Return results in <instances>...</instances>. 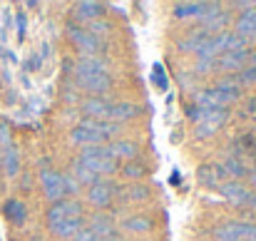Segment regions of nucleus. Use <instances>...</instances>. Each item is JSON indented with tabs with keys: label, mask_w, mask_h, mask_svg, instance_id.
I'll return each instance as SVG.
<instances>
[{
	"label": "nucleus",
	"mask_w": 256,
	"mask_h": 241,
	"mask_svg": "<svg viewBox=\"0 0 256 241\" xmlns=\"http://www.w3.org/2000/svg\"><path fill=\"white\" fill-rule=\"evenodd\" d=\"M48 226L60 239H75V234L82 229V206L75 199L55 202L48 212Z\"/></svg>",
	"instance_id": "f257e3e1"
},
{
	"label": "nucleus",
	"mask_w": 256,
	"mask_h": 241,
	"mask_svg": "<svg viewBox=\"0 0 256 241\" xmlns=\"http://www.w3.org/2000/svg\"><path fill=\"white\" fill-rule=\"evenodd\" d=\"M75 80L92 97H100V94L110 92V87H112V78L107 72V65L100 58H87V55H82L75 62Z\"/></svg>",
	"instance_id": "f03ea898"
},
{
	"label": "nucleus",
	"mask_w": 256,
	"mask_h": 241,
	"mask_svg": "<svg viewBox=\"0 0 256 241\" xmlns=\"http://www.w3.org/2000/svg\"><path fill=\"white\" fill-rule=\"evenodd\" d=\"M114 132H117V124H114V122H104V120H82V122L72 130V142L87 144V147H100V144L107 142Z\"/></svg>",
	"instance_id": "7ed1b4c3"
},
{
	"label": "nucleus",
	"mask_w": 256,
	"mask_h": 241,
	"mask_svg": "<svg viewBox=\"0 0 256 241\" xmlns=\"http://www.w3.org/2000/svg\"><path fill=\"white\" fill-rule=\"evenodd\" d=\"M78 162L87 166L92 174H114L117 172V160L110 154V147H87L85 152L78 157Z\"/></svg>",
	"instance_id": "20e7f679"
},
{
	"label": "nucleus",
	"mask_w": 256,
	"mask_h": 241,
	"mask_svg": "<svg viewBox=\"0 0 256 241\" xmlns=\"http://www.w3.org/2000/svg\"><path fill=\"white\" fill-rule=\"evenodd\" d=\"M216 241H256V224L252 222H226L214 229Z\"/></svg>",
	"instance_id": "39448f33"
},
{
	"label": "nucleus",
	"mask_w": 256,
	"mask_h": 241,
	"mask_svg": "<svg viewBox=\"0 0 256 241\" xmlns=\"http://www.w3.org/2000/svg\"><path fill=\"white\" fill-rule=\"evenodd\" d=\"M70 40L75 42V48H78L82 55H87V58H94V52H100V50L104 48L97 35H92L90 30L78 28V25H70Z\"/></svg>",
	"instance_id": "423d86ee"
},
{
	"label": "nucleus",
	"mask_w": 256,
	"mask_h": 241,
	"mask_svg": "<svg viewBox=\"0 0 256 241\" xmlns=\"http://www.w3.org/2000/svg\"><path fill=\"white\" fill-rule=\"evenodd\" d=\"M40 184L50 202H62V196H68L65 194V174H60L55 169H45L40 174Z\"/></svg>",
	"instance_id": "0eeeda50"
},
{
	"label": "nucleus",
	"mask_w": 256,
	"mask_h": 241,
	"mask_svg": "<svg viewBox=\"0 0 256 241\" xmlns=\"http://www.w3.org/2000/svg\"><path fill=\"white\" fill-rule=\"evenodd\" d=\"M199 20L204 22V30H206V32H212V30H214V32H222V28L229 22V12H224L216 2H214V5L206 2V8H204V12H202Z\"/></svg>",
	"instance_id": "6e6552de"
},
{
	"label": "nucleus",
	"mask_w": 256,
	"mask_h": 241,
	"mask_svg": "<svg viewBox=\"0 0 256 241\" xmlns=\"http://www.w3.org/2000/svg\"><path fill=\"white\" fill-rule=\"evenodd\" d=\"M236 35L246 42V40H256V8H249L239 15L236 20Z\"/></svg>",
	"instance_id": "1a4fd4ad"
},
{
	"label": "nucleus",
	"mask_w": 256,
	"mask_h": 241,
	"mask_svg": "<svg viewBox=\"0 0 256 241\" xmlns=\"http://www.w3.org/2000/svg\"><path fill=\"white\" fill-rule=\"evenodd\" d=\"M112 196H114V186H112L110 182H97V184H92L90 192H87V199H90V204H94V206H107V204L112 202Z\"/></svg>",
	"instance_id": "9d476101"
},
{
	"label": "nucleus",
	"mask_w": 256,
	"mask_h": 241,
	"mask_svg": "<svg viewBox=\"0 0 256 241\" xmlns=\"http://www.w3.org/2000/svg\"><path fill=\"white\" fill-rule=\"evenodd\" d=\"M246 60H249V50H234V52H224V55H219V68L222 70H226V72H242L244 70V65H246Z\"/></svg>",
	"instance_id": "9b49d317"
},
{
	"label": "nucleus",
	"mask_w": 256,
	"mask_h": 241,
	"mask_svg": "<svg viewBox=\"0 0 256 241\" xmlns=\"http://www.w3.org/2000/svg\"><path fill=\"white\" fill-rule=\"evenodd\" d=\"M110 110H112V104L104 102L102 97H87L82 102V112L87 120H104V117H110Z\"/></svg>",
	"instance_id": "f8f14e48"
},
{
	"label": "nucleus",
	"mask_w": 256,
	"mask_h": 241,
	"mask_svg": "<svg viewBox=\"0 0 256 241\" xmlns=\"http://www.w3.org/2000/svg\"><path fill=\"white\" fill-rule=\"evenodd\" d=\"M94 236L100 241H104V239H112L114 236V222L110 219V216H104V214H97L92 222H90V226H87Z\"/></svg>",
	"instance_id": "ddd939ff"
},
{
	"label": "nucleus",
	"mask_w": 256,
	"mask_h": 241,
	"mask_svg": "<svg viewBox=\"0 0 256 241\" xmlns=\"http://www.w3.org/2000/svg\"><path fill=\"white\" fill-rule=\"evenodd\" d=\"M222 194H224V199L244 206L246 204V196H249V189L244 184H239V182H226V184H222Z\"/></svg>",
	"instance_id": "4468645a"
},
{
	"label": "nucleus",
	"mask_w": 256,
	"mask_h": 241,
	"mask_svg": "<svg viewBox=\"0 0 256 241\" xmlns=\"http://www.w3.org/2000/svg\"><path fill=\"white\" fill-rule=\"evenodd\" d=\"M140 110L132 104V102H117V104H112V110H110V120L117 124V122H124V120H132L134 114H137Z\"/></svg>",
	"instance_id": "2eb2a0df"
},
{
	"label": "nucleus",
	"mask_w": 256,
	"mask_h": 241,
	"mask_svg": "<svg viewBox=\"0 0 256 241\" xmlns=\"http://www.w3.org/2000/svg\"><path fill=\"white\" fill-rule=\"evenodd\" d=\"M110 154L114 160H134L137 157V144L127 142V140H120V142H112L110 144Z\"/></svg>",
	"instance_id": "dca6fc26"
},
{
	"label": "nucleus",
	"mask_w": 256,
	"mask_h": 241,
	"mask_svg": "<svg viewBox=\"0 0 256 241\" xmlns=\"http://www.w3.org/2000/svg\"><path fill=\"white\" fill-rule=\"evenodd\" d=\"M75 18L78 20H100L102 18V5L100 2H78L75 5Z\"/></svg>",
	"instance_id": "f3484780"
},
{
	"label": "nucleus",
	"mask_w": 256,
	"mask_h": 241,
	"mask_svg": "<svg viewBox=\"0 0 256 241\" xmlns=\"http://www.w3.org/2000/svg\"><path fill=\"white\" fill-rule=\"evenodd\" d=\"M122 229H124V232H132V234H147V232L152 229V219L137 214V216L124 219V222H122Z\"/></svg>",
	"instance_id": "a211bd4d"
},
{
	"label": "nucleus",
	"mask_w": 256,
	"mask_h": 241,
	"mask_svg": "<svg viewBox=\"0 0 256 241\" xmlns=\"http://www.w3.org/2000/svg\"><path fill=\"white\" fill-rule=\"evenodd\" d=\"M206 2H176L174 5V15L176 18H202Z\"/></svg>",
	"instance_id": "6ab92c4d"
},
{
	"label": "nucleus",
	"mask_w": 256,
	"mask_h": 241,
	"mask_svg": "<svg viewBox=\"0 0 256 241\" xmlns=\"http://www.w3.org/2000/svg\"><path fill=\"white\" fill-rule=\"evenodd\" d=\"M206 38H209V32L202 28V30H196V32H189L186 38H182V40H179V48H182V50H186V52H192V50L196 52Z\"/></svg>",
	"instance_id": "aec40b11"
},
{
	"label": "nucleus",
	"mask_w": 256,
	"mask_h": 241,
	"mask_svg": "<svg viewBox=\"0 0 256 241\" xmlns=\"http://www.w3.org/2000/svg\"><path fill=\"white\" fill-rule=\"evenodd\" d=\"M2 169H5L8 176H15L18 169H20V154H18V150L12 144L8 150H2Z\"/></svg>",
	"instance_id": "412c9836"
},
{
	"label": "nucleus",
	"mask_w": 256,
	"mask_h": 241,
	"mask_svg": "<svg viewBox=\"0 0 256 241\" xmlns=\"http://www.w3.org/2000/svg\"><path fill=\"white\" fill-rule=\"evenodd\" d=\"M222 174H224L222 166H202L196 176H199V182H202L206 189H214V186L219 184V176H222Z\"/></svg>",
	"instance_id": "4be33fe9"
},
{
	"label": "nucleus",
	"mask_w": 256,
	"mask_h": 241,
	"mask_svg": "<svg viewBox=\"0 0 256 241\" xmlns=\"http://www.w3.org/2000/svg\"><path fill=\"white\" fill-rule=\"evenodd\" d=\"M5 216L12 222V224H22L25 222V204L22 202H18V199H10V202H5Z\"/></svg>",
	"instance_id": "5701e85b"
},
{
	"label": "nucleus",
	"mask_w": 256,
	"mask_h": 241,
	"mask_svg": "<svg viewBox=\"0 0 256 241\" xmlns=\"http://www.w3.org/2000/svg\"><path fill=\"white\" fill-rule=\"evenodd\" d=\"M70 176H72L78 184H90V186L100 182V176H97V174H92V172H90L87 166H82L80 162H75V164H72V174H70Z\"/></svg>",
	"instance_id": "b1692460"
},
{
	"label": "nucleus",
	"mask_w": 256,
	"mask_h": 241,
	"mask_svg": "<svg viewBox=\"0 0 256 241\" xmlns=\"http://www.w3.org/2000/svg\"><path fill=\"white\" fill-rule=\"evenodd\" d=\"M222 169H224V174H232V176H244V174H246L244 162L234 160V157H229V160L224 162V164H222Z\"/></svg>",
	"instance_id": "393cba45"
},
{
	"label": "nucleus",
	"mask_w": 256,
	"mask_h": 241,
	"mask_svg": "<svg viewBox=\"0 0 256 241\" xmlns=\"http://www.w3.org/2000/svg\"><path fill=\"white\" fill-rule=\"evenodd\" d=\"M87 30H90L92 35H97V38H102V35H107V32H110V22L100 18V20H92Z\"/></svg>",
	"instance_id": "a878e982"
},
{
	"label": "nucleus",
	"mask_w": 256,
	"mask_h": 241,
	"mask_svg": "<svg viewBox=\"0 0 256 241\" xmlns=\"http://www.w3.org/2000/svg\"><path fill=\"white\" fill-rule=\"evenodd\" d=\"M142 174H144V166L142 164H132V162L124 164V176L127 179H140Z\"/></svg>",
	"instance_id": "bb28decb"
},
{
	"label": "nucleus",
	"mask_w": 256,
	"mask_h": 241,
	"mask_svg": "<svg viewBox=\"0 0 256 241\" xmlns=\"http://www.w3.org/2000/svg\"><path fill=\"white\" fill-rule=\"evenodd\" d=\"M152 82H154L160 90H167V78H164L162 65H154V70H152Z\"/></svg>",
	"instance_id": "cd10ccee"
},
{
	"label": "nucleus",
	"mask_w": 256,
	"mask_h": 241,
	"mask_svg": "<svg viewBox=\"0 0 256 241\" xmlns=\"http://www.w3.org/2000/svg\"><path fill=\"white\" fill-rule=\"evenodd\" d=\"M239 82L242 84H252V82H256V68L252 65V68H244L242 72H239Z\"/></svg>",
	"instance_id": "c85d7f7f"
},
{
	"label": "nucleus",
	"mask_w": 256,
	"mask_h": 241,
	"mask_svg": "<svg viewBox=\"0 0 256 241\" xmlns=\"http://www.w3.org/2000/svg\"><path fill=\"white\" fill-rule=\"evenodd\" d=\"M150 196V189L147 186H134V189H130V194H127V199H147Z\"/></svg>",
	"instance_id": "c756f323"
},
{
	"label": "nucleus",
	"mask_w": 256,
	"mask_h": 241,
	"mask_svg": "<svg viewBox=\"0 0 256 241\" xmlns=\"http://www.w3.org/2000/svg\"><path fill=\"white\" fill-rule=\"evenodd\" d=\"M72 241H100V239H97V236H94L90 229H85V226H82V229L75 234V239H72Z\"/></svg>",
	"instance_id": "7c9ffc66"
},
{
	"label": "nucleus",
	"mask_w": 256,
	"mask_h": 241,
	"mask_svg": "<svg viewBox=\"0 0 256 241\" xmlns=\"http://www.w3.org/2000/svg\"><path fill=\"white\" fill-rule=\"evenodd\" d=\"M78 189H80V184H78L70 174H65V194H75Z\"/></svg>",
	"instance_id": "2f4dec72"
},
{
	"label": "nucleus",
	"mask_w": 256,
	"mask_h": 241,
	"mask_svg": "<svg viewBox=\"0 0 256 241\" xmlns=\"http://www.w3.org/2000/svg\"><path fill=\"white\" fill-rule=\"evenodd\" d=\"M244 206H249V209H254L256 212V192H249V196H246V204Z\"/></svg>",
	"instance_id": "473e14b6"
},
{
	"label": "nucleus",
	"mask_w": 256,
	"mask_h": 241,
	"mask_svg": "<svg viewBox=\"0 0 256 241\" xmlns=\"http://www.w3.org/2000/svg\"><path fill=\"white\" fill-rule=\"evenodd\" d=\"M249 60L254 62V68H256V50H254V52H249Z\"/></svg>",
	"instance_id": "72a5a7b5"
},
{
	"label": "nucleus",
	"mask_w": 256,
	"mask_h": 241,
	"mask_svg": "<svg viewBox=\"0 0 256 241\" xmlns=\"http://www.w3.org/2000/svg\"><path fill=\"white\" fill-rule=\"evenodd\" d=\"M252 184L256 186V172H252Z\"/></svg>",
	"instance_id": "f704fd0d"
},
{
	"label": "nucleus",
	"mask_w": 256,
	"mask_h": 241,
	"mask_svg": "<svg viewBox=\"0 0 256 241\" xmlns=\"http://www.w3.org/2000/svg\"><path fill=\"white\" fill-rule=\"evenodd\" d=\"M104 241H122V239H114V236H112V239H104Z\"/></svg>",
	"instance_id": "c9c22d12"
},
{
	"label": "nucleus",
	"mask_w": 256,
	"mask_h": 241,
	"mask_svg": "<svg viewBox=\"0 0 256 241\" xmlns=\"http://www.w3.org/2000/svg\"><path fill=\"white\" fill-rule=\"evenodd\" d=\"M28 241H40V239H38V236H32V239H28Z\"/></svg>",
	"instance_id": "e433bc0d"
}]
</instances>
